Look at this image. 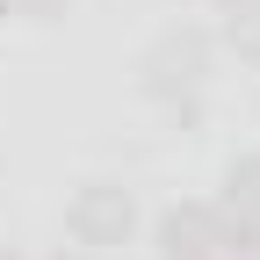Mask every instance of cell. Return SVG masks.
Returning <instances> with one entry per match:
<instances>
[{
    "mask_svg": "<svg viewBox=\"0 0 260 260\" xmlns=\"http://www.w3.org/2000/svg\"><path fill=\"white\" fill-rule=\"evenodd\" d=\"M130 232H138V195H130L123 181H87V188H73V203H65V239H73L80 253H109V246H123Z\"/></svg>",
    "mask_w": 260,
    "mask_h": 260,
    "instance_id": "7a4b0ae2",
    "label": "cell"
},
{
    "mask_svg": "<svg viewBox=\"0 0 260 260\" xmlns=\"http://www.w3.org/2000/svg\"><path fill=\"white\" fill-rule=\"evenodd\" d=\"M217 8H232V0H217Z\"/></svg>",
    "mask_w": 260,
    "mask_h": 260,
    "instance_id": "ba28073f",
    "label": "cell"
},
{
    "mask_svg": "<svg viewBox=\"0 0 260 260\" xmlns=\"http://www.w3.org/2000/svg\"><path fill=\"white\" fill-rule=\"evenodd\" d=\"M224 51H239L246 65H260V0H232L224 8Z\"/></svg>",
    "mask_w": 260,
    "mask_h": 260,
    "instance_id": "5b68a950",
    "label": "cell"
},
{
    "mask_svg": "<svg viewBox=\"0 0 260 260\" xmlns=\"http://www.w3.org/2000/svg\"><path fill=\"white\" fill-rule=\"evenodd\" d=\"M58 260H73V253H58Z\"/></svg>",
    "mask_w": 260,
    "mask_h": 260,
    "instance_id": "30bf717a",
    "label": "cell"
},
{
    "mask_svg": "<svg viewBox=\"0 0 260 260\" xmlns=\"http://www.w3.org/2000/svg\"><path fill=\"white\" fill-rule=\"evenodd\" d=\"M0 260H22V253H8V246H0Z\"/></svg>",
    "mask_w": 260,
    "mask_h": 260,
    "instance_id": "52a82bcc",
    "label": "cell"
},
{
    "mask_svg": "<svg viewBox=\"0 0 260 260\" xmlns=\"http://www.w3.org/2000/svg\"><path fill=\"white\" fill-rule=\"evenodd\" d=\"M138 87L152 94L159 109H174V116H195V102H203V87H210V37L203 29H167L145 58H138Z\"/></svg>",
    "mask_w": 260,
    "mask_h": 260,
    "instance_id": "6da1fadb",
    "label": "cell"
},
{
    "mask_svg": "<svg viewBox=\"0 0 260 260\" xmlns=\"http://www.w3.org/2000/svg\"><path fill=\"white\" fill-rule=\"evenodd\" d=\"M8 8H15V15H29V22H58L73 0H8Z\"/></svg>",
    "mask_w": 260,
    "mask_h": 260,
    "instance_id": "8992f818",
    "label": "cell"
},
{
    "mask_svg": "<svg viewBox=\"0 0 260 260\" xmlns=\"http://www.w3.org/2000/svg\"><path fill=\"white\" fill-rule=\"evenodd\" d=\"M224 210H246L260 217V152H239L232 167H224V195H217Z\"/></svg>",
    "mask_w": 260,
    "mask_h": 260,
    "instance_id": "277c9868",
    "label": "cell"
},
{
    "mask_svg": "<svg viewBox=\"0 0 260 260\" xmlns=\"http://www.w3.org/2000/svg\"><path fill=\"white\" fill-rule=\"evenodd\" d=\"M152 239L159 260H217V203H167Z\"/></svg>",
    "mask_w": 260,
    "mask_h": 260,
    "instance_id": "3957f363",
    "label": "cell"
},
{
    "mask_svg": "<svg viewBox=\"0 0 260 260\" xmlns=\"http://www.w3.org/2000/svg\"><path fill=\"white\" fill-rule=\"evenodd\" d=\"M0 15H8V0H0Z\"/></svg>",
    "mask_w": 260,
    "mask_h": 260,
    "instance_id": "9c48e42d",
    "label": "cell"
}]
</instances>
